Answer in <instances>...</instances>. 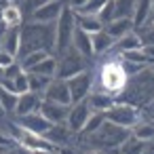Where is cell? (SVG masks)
I'll return each mask as SVG.
<instances>
[{"mask_svg": "<svg viewBox=\"0 0 154 154\" xmlns=\"http://www.w3.org/2000/svg\"><path fill=\"white\" fill-rule=\"evenodd\" d=\"M129 76L131 74H129L127 63L120 53H114L108 59L103 57V61L97 66V70H93V91L108 93L116 99L122 93V89L127 87Z\"/></svg>", "mask_w": 154, "mask_h": 154, "instance_id": "obj_1", "label": "cell"}, {"mask_svg": "<svg viewBox=\"0 0 154 154\" xmlns=\"http://www.w3.org/2000/svg\"><path fill=\"white\" fill-rule=\"evenodd\" d=\"M32 51H47L55 55V23H38L30 19L21 23V42L17 57Z\"/></svg>", "mask_w": 154, "mask_h": 154, "instance_id": "obj_2", "label": "cell"}, {"mask_svg": "<svg viewBox=\"0 0 154 154\" xmlns=\"http://www.w3.org/2000/svg\"><path fill=\"white\" fill-rule=\"evenodd\" d=\"M116 99H118V101L133 103V106H137V108L152 103V101H154V72H152L150 68H143V70H139L137 74L129 76L127 87L122 89V93H120Z\"/></svg>", "mask_w": 154, "mask_h": 154, "instance_id": "obj_3", "label": "cell"}, {"mask_svg": "<svg viewBox=\"0 0 154 154\" xmlns=\"http://www.w3.org/2000/svg\"><path fill=\"white\" fill-rule=\"evenodd\" d=\"M129 135H131V129L118 127V125H112V122L103 120L97 131H93L91 135H85V137H80V139H85V141L91 146V150H99V152H103V154H110V152H116L118 146H120Z\"/></svg>", "mask_w": 154, "mask_h": 154, "instance_id": "obj_4", "label": "cell"}, {"mask_svg": "<svg viewBox=\"0 0 154 154\" xmlns=\"http://www.w3.org/2000/svg\"><path fill=\"white\" fill-rule=\"evenodd\" d=\"M76 32V15L66 5L55 21V55L66 53L72 47V36Z\"/></svg>", "mask_w": 154, "mask_h": 154, "instance_id": "obj_5", "label": "cell"}, {"mask_svg": "<svg viewBox=\"0 0 154 154\" xmlns=\"http://www.w3.org/2000/svg\"><path fill=\"white\" fill-rule=\"evenodd\" d=\"M103 116H106V120L108 122H112V125H118V127H127V129H131L143 114H141V110L137 108V106H133V103H127V101H114L106 112H103Z\"/></svg>", "mask_w": 154, "mask_h": 154, "instance_id": "obj_6", "label": "cell"}, {"mask_svg": "<svg viewBox=\"0 0 154 154\" xmlns=\"http://www.w3.org/2000/svg\"><path fill=\"white\" fill-rule=\"evenodd\" d=\"M55 57H57L55 78H63V80H68V78H72V76H76V74H80V72H85V70L89 68V61H87L80 53H76L72 47H70L66 53L55 55Z\"/></svg>", "mask_w": 154, "mask_h": 154, "instance_id": "obj_7", "label": "cell"}, {"mask_svg": "<svg viewBox=\"0 0 154 154\" xmlns=\"http://www.w3.org/2000/svg\"><path fill=\"white\" fill-rule=\"evenodd\" d=\"M68 89H70V95H72V103L87 99L89 93L93 91V70L87 68L85 72L68 78Z\"/></svg>", "mask_w": 154, "mask_h": 154, "instance_id": "obj_8", "label": "cell"}, {"mask_svg": "<svg viewBox=\"0 0 154 154\" xmlns=\"http://www.w3.org/2000/svg\"><path fill=\"white\" fill-rule=\"evenodd\" d=\"M74 137H76V133H74L66 122L51 125V127H49V131L45 133V139H47L55 150H59V148H70Z\"/></svg>", "mask_w": 154, "mask_h": 154, "instance_id": "obj_9", "label": "cell"}, {"mask_svg": "<svg viewBox=\"0 0 154 154\" xmlns=\"http://www.w3.org/2000/svg\"><path fill=\"white\" fill-rule=\"evenodd\" d=\"M66 7V0H53V2H47V5H40L38 9H34L28 19L30 21H38V23H55L59 13L63 11Z\"/></svg>", "mask_w": 154, "mask_h": 154, "instance_id": "obj_10", "label": "cell"}, {"mask_svg": "<svg viewBox=\"0 0 154 154\" xmlns=\"http://www.w3.org/2000/svg\"><path fill=\"white\" fill-rule=\"evenodd\" d=\"M42 99L70 106L72 103V95H70V89H68V80H63V78H51V82L47 85V89L42 93Z\"/></svg>", "mask_w": 154, "mask_h": 154, "instance_id": "obj_11", "label": "cell"}, {"mask_svg": "<svg viewBox=\"0 0 154 154\" xmlns=\"http://www.w3.org/2000/svg\"><path fill=\"white\" fill-rule=\"evenodd\" d=\"M89 114H91V108H89L87 99L76 101V103H70V110H68V116H66V125L78 135V133L82 131V127H85Z\"/></svg>", "mask_w": 154, "mask_h": 154, "instance_id": "obj_12", "label": "cell"}, {"mask_svg": "<svg viewBox=\"0 0 154 154\" xmlns=\"http://www.w3.org/2000/svg\"><path fill=\"white\" fill-rule=\"evenodd\" d=\"M21 129L26 131H32V133H38V135H45L51 127V122L40 114V112H30V114H23V116H11Z\"/></svg>", "mask_w": 154, "mask_h": 154, "instance_id": "obj_13", "label": "cell"}, {"mask_svg": "<svg viewBox=\"0 0 154 154\" xmlns=\"http://www.w3.org/2000/svg\"><path fill=\"white\" fill-rule=\"evenodd\" d=\"M26 21V15L21 11V7L17 2H5L0 5V23L5 28H19L21 23Z\"/></svg>", "mask_w": 154, "mask_h": 154, "instance_id": "obj_14", "label": "cell"}, {"mask_svg": "<svg viewBox=\"0 0 154 154\" xmlns=\"http://www.w3.org/2000/svg\"><path fill=\"white\" fill-rule=\"evenodd\" d=\"M68 110L70 106H63V103H55V101H49V99H40V108L38 112L51 122V125H57V122H66V116H68Z\"/></svg>", "mask_w": 154, "mask_h": 154, "instance_id": "obj_15", "label": "cell"}, {"mask_svg": "<svg viewBox=\"0 0 154 154\" xmlns=\"http://www.w3.org/2000/svg\"><path fill=\"white\" fill-rule=\"evenodd\" d=\"M40 99H42V95H38V93H30V91L28 93H21L11 116H23V114H30V112H38Z\"/></svg>", "mask_w": 154, "mask_h": 154, "instance_id": "obj_16", "label": "cell"}, {"mask_svg": "<svg viewBox=\"0 0 154 154\" xmlns=\"http://www.w3.org/2000/svg\"><path fill=\"white\" fill-rule=\"evenodd\" d=\"M72 49H74L76 53H80L87 61L95 57V53H93V42H91V34L82 32L78 26H76L74 36H72Z\"/></svg>", "mask_w": 154, "mask_h": 154, "instance_id": "obj_17", "label": "cell"}, {"mask_svg": "<svg viewBox=\"0 0 154 154\" xmlns=\"http://www.w3.org/2000/svg\"><path fill=\"white\" fill-rule=\"evenodd\" d=\"M150 9H152V0H135V9H133V15H131V21H133L135 30L143 28L150 21Z\"/></svg>", "mask_w": 154, "mask_h": 154, "instance_id": "obj_18", "label": "cell"}, {"mask_svg": "<svg viewBox=\"0 0 154 154\" xmlns=\"http://www.w3.org/2000/svg\"><path fill=\"white\" fill-rule=\"evenodd\" d=\"M103 30L114 38V40H118L120 36H125V34H129L131 30H135L133 28V21L131 19H125V17H114L112 21H108L106 26H103Z\"/></svg>", "mask_w": 154, "mask_h": 154, "instance_id": "obj_19", "label": "cell"}, {"mask_svg": "<svg viewBox=\"0 0 154 154\" xmlns=\"http://www.w3.org/2000/svg\"><path fill=\"white\" fill-rule=\"evenodd\" d=\"M91 42H93V53L95 55H106L114 49V38L106 32V30H99L95 34H91Z\"/></svg>", "mask_w": 154, "mask_h": 154, "instance_id": "obj_20", "label": "cell"}, {"mask_svg": "<svg viewBox=\"0 0 154 154\" xmlns=\"http://www.w3.org/2000/svg\"><path fill=\"white\" fill-rule=\"evenodd\" d=\"M19 42H21V26L19 28H5L2 34V49L11 55L17 57L19 53Z\"/></svg>", "mask_w": 154, "mask_h": 154, "instance_id": "obj_21", "label": "cell"}, {"mask_svg": "<svg viewBox=\"0 0 154 154\" xmlns=\"http://www.w3.org/2000/svg\"><path fill=\"white\" fill-rule=\"evenodd\" d=\"M116 99L108 93H99V91H91L89 97H87V103L91 108V112H106Z\"/></svg>", "mask_w": 154, "mask_h": 154, "instance_id": "obj_22", "label": "cell"}, {"mask_svg": "<svg viewBox=\"0 0 154 154\" xmlns=\"http://www.w3.org/2000/svg\"><path fill=\"white\" fill-rule=\"evenodd\" d=\"M131 135H135V137L141 139V141H150V139H154V120L141 116V118L131 127Z\"/></svg>", "mask_w": 154, "mask_h": 154, "instance_id": "obj_23", "label": "cell"}, {"mask_svg": "<svg viewBox=\"0 0 154 154\" xmlns=\"http://www.w3.org/2000/svg\"><path fill=\"white\" fill-rule=\"evenodd\" d=\"M139 47H141V38H139V34H137L135 30H131L129 34L120 36V38L114 42V49H112V51L125 53V51H133V49H139Z\"/></svg>", "mask_w": 154, "mask_h": 154, "instance_id": "obj_24", "label": "cell"}, {"mask_svg": "<svg viewBox=\"0 0 154 154\" xmlns=\"http://www.w3.org/2000/svg\"><path fill=\"white\" fill-rule=\"evenodd\" d=\"M55 70H57V57L55 55H47L45 59H40L32 70V74H40V76H49V78H55Z\"/></svg>", "mask_w": 154, "mask_h": 154, "instance_id": "obj_25", "label": "cell"}, {"mask_svg": "<svg viewBox=\"0 0 154 154\" xmlns=\"http://www.w3.org/2000/svg\"><path fill=\"white\" fill-rule=\"evenodd\" d=\"M74 15H76V13H74ZM76 26H78L82 32H87V34H95V32L103 30V23H101L97 17H93V15H76Z\"/></svg>", "mask_w": 154, "mask_h": 154, "instance_id": "obj_26", "label": "cell"}, {"mask_svg": "<svg viewBox=\"0 0 154 154\" xmlns=\"http://www.w3.org/2000/svg\"><path fill=\"white\" fill-rule=\"evenodd\" d=\"M120 55H122L125 61H129V63H133V66H137V68H150V66H152V61L146 57V53L141 51V47H139V49H133V51H125V53H120Z\"/></svg>", "mask_w": 154, "mask_h": 154, "instance_id": "obj_27", "label": "cell"}, {"mask_svg": "<svg viewBox=\"0 0 154 154\" xmlns=\"http://www.w3.org/2000/svg\"><path fill=\"white\" fill-rule=\"evenodd\" d=\"M17 99H19L17 93L9 91L5 87H0V106H2V110H5V116H11L13 114V110L17 106Z\"/></svg>", "mask_w": 154, "mask_h": 154, "instance_id": "obj_28", "label": "cell"}, {"mask_svg": "<svg viewBox=\"0 0 154 154\" xmlns=\"http://www.w3.org/2000/svg\"><path fill=\"white\" fill-rule=\"evenodd\" d=\"M143 146H146V141H141V139H137L135 135H129L120 146H118V154H141V150H143Z\"/></svg>", "mask_w": 154, "mask_h": 154, "instance_id": "obj_29", "label": "cell"}, {"mask_svg": "<svg viewBox=\"0 0 154 154\" xmlns=\"http://www.w3.org/2000/svg\"><path fill=\"white\" fill-rule=\"evenodd\" d=\"M49 82H51L49 76H40V74H32V72H28V89H30V93H38V95H42Z\"/></svg>", "mask_w": 154, "mask_h": 154, "instance_id": "obj_30", "label": "cell"}, {"mask_svg": "<svg viewBox=\"0 0 154 154\" xmlns=\"http://www.w3.org/2000/svg\"><path fill=\"white\" fill-rule=\"evenodd\" d=\"M103 120H106L103 112H91V114H89V118H87V122H85V127H82V131L78 133V137L91 135L93 131H97V129L101 127V122H103Z\"/></svg>", "mask_w": 154, "mask_h": 154, "instance_id": "obj_31", "label": "cell"}, {"mask_svg": "<svg viewBox=\"0 0 154 154\" xmlns=\"http://www.w3.org/2000/svg\"><path fill=\"white\" fill-rule=\"evenodd\" d=\"M133 9H135V0H114V17L131 19Z\"/></svg>", "mask_w": 154, "mask_h": 154, "instance_id": "obj_32", "label": "cell"}, {"mask_svg": "<svg viewBox=\"0 0 154 154\" xmlns=\"http://www.w3.org/2000/svg\"><path fill=\"white\" fill-rule=\"evenodd\" d=\"M103 5H106V0H87V2L80 9H76L74 13L76 15H93V17H97V13L101 11Z\"/></svg>", "mask_w": 154, "mask_h": 154, "instance_id": "obj_33", "label": "cell"}, {"mask_svg": "<svg viewBox=\"0 0 154 154\" xmlns=\"http://www.w3.org/2000/svg\"><path fill=\"white\" fill-rule=\"evenodd\" d=\"M9 80V78H7ZM11 85H13V91L17 93V95H21V93H28L30 89H28V72L26 70H21L13 80H11Z\"/></svg>", "mask_w": 154, "mask_h": 154, "instance_id": "obj_34", "label": "cell"}, {"mask_svg": "<svg viewBox=\"0 0 154 154\" xmlns=\"http://www.w3.org/2000/svg\"><path fill=\"white\" fill-rule=\"evenodd\" d=\"M97 19L106 26L108 21H112L114 19V0H106V5L101 7V11L97 13Z\"/></svg>", "mask_w": 154, "mask_h": 154, "instance_id": "obj_35", "label": "cell"}, {"mask_svg": "<svg viewBox=\"0 0 154 154\" xmlns=\"http://www.w3.org/2000/svg\"><path fill=\"white\" fill-rule=\"evenodd\" d=\"M141 38V45H154V23H146L143 28L135 30Z\"/></svg>", "mask_w": 154, "mask_h": 154, "instance_id": "obj_36", "label": "cell"}, {"mask_svg": "<svg viewBox=\"0 0 154 154\" xmlns=\"http://www.w3.org/2000/svg\"><path fill=\"white\" fill-rule=\"evenodd\" d=\"M47 2H53V0H21L19 7H21L23 15H30L34 9H38L40 5H47Z\"/></svg>", "mask_w": 154, "mask_h": 154, "instance_id": "obj_37", "label": "cell"}, {"mask_svg": "<svg viewBox=\"0 0 154 154\" xmlns=\"http://www.w3.org/2000/svg\"><path fill=\"white\" fill-rule=\"evenodd\" d=\"M13 146H17V143L13 141V137H11L5 129H0V152H5V150H9V148H13Z\"/></svg>", "mask_w": 154, "mask_h": 154, "instance_id": "obj_38", "label": "cell"}, {"mask_svg": "<svg viewBox=\"0 0 154 154\" xmlns=\"http://www.w3.org/2000/svg\"><path fill=\"white\" fill-rule=\"evenodd\" d=\"M15 61H17L15 55L7 53L5 49H0V68H7V66H11V63H15Z\"/></svg>", "mask_w": 154, "mask_h": 154, "instance_id": "obj_39", "label": "cell"}, {"mask_svg": "<svg viewBox=\"0 0 154 154\" xmlns=\"http://www.w3.org/2000/svg\"><path fill=\"white\" fill-rule=\"evenodd\" d=\"M19 72H21V66H19V63L15 61V63H11V66H7V68H5V78L13 80V78H15V76L19 74Z\"/></svg>", "mask_w": 154, "mask_h": 154, "instance_id": "obj_40", "label": "cell"}, {"mask_svg": "<svg viewBox=\"0 0 154 154\" xmlns=\"http://www.w3.org/2000/svg\"><path fill=\"white\" fill-rule=\"evenodd\" d=\"M141 51L146 53V57L154 63V45H141Z\"/></svg>", "mask_w": 154, "mask_h": 154, "instance_id": "obj_41", "label": "cell"}, {"mask_svg": "<svg viewBox=\"0 0 154 154\" xmlns=\"http://www.w3.org/2000/svg\"><path fill=\"white\" fill-rule=\"evenodd\" d=\"M85 2H87V0H66V5H68V7H70L72 11H76V9H80V7H82Z\"/></svg>", "mask_w": 154, "mask_h": 154, "instance_id": "obj_42", "label": "cell"}, {"mask_svg": "<svg viewBox=\"0 0 154 154\" xmlns=\"http://www.w3.org/2000/svg\"><path fill=\"white\" fill-rule=\"evenodd\" d=\"M141 154H154V139H150V141H146V146H143V150H141Z\"/></svg>", "mask_w": 154, "mask_h": 154, "instance_id": "obj_43", "label": "cell"}, {"mask_svg": "<svg viewBox=\"0 0 154 154\" xmlns=\"http://www.w3.org/2000/svg\"><path fill=\"white\" fill-rule=\"evenodd\" d=\"M0 154H23V150H21L19 146H13V148L5 150V152H0Z\"/></svg>", "mask_w": 154, "mask_h": 154, "instance_id": "obj_44", "label": "cell"}, {"mask_svg": "<svg viewBox=\"0 0 154 154\" xmlns=\"http://www.w3.org/2000/svg\"><path fill=\"white\" fill-rule=\"evenodd\" d=\"M32 154H61V152L55 150V148H51V150H36V152H32Z\"/></svg>", "mask_w": 154, "mask_h": 154, "instance_id": "obj_45", "label": "cell"}, {"mask_svg": "<svg viewBox=\"0 0 154 154\" xmlns=\"http://www.w3.org/2000/svg\"><path fill=\"white\" fill-rule=\"evenodd\" d=\"M148 23H154V0H152V9H150V21Z\"/></svg>", "mask_w": 154, "mask_h": 154, "instance_id": "obj_46", "label": "cell"}, {"mask_svg": "<svg viewBox=\"0 0 154 154\" xmlns=\"http://www.w3.org/2000/svg\"><path fill=\"white\" fill-rule=\"evenodd\" d=\"M82 154H103V152H99V150H87V152H82Z\"/></svg>", "mask_w": 154, "mask_h": 154, "instance_id": "obj_47", "label": "cell"}, {"mask_svg": "<svg viewBox=\"0 0 154 154\" xmlns=\"http://www.w3.org/2000/svg\"><path fill=\"white\" fill-rule=\"evenodd\" d=\"M5 80V68H0V82Z\"/></svg>", "mask_w": 154, "mask_h": 154, "instance_id": "obj_48", "label": "cell"}, {"mask_svg": "<svg viewBox=\"0 0 154 154\" xmlns=\"http://www.w3.org/2000/svg\"><path fill=\"white\" fill-rule=\"evenodd\" d=\"M0 118H5V110H2V106H0Z\"/></svg>", "mask_w": 154, "mask_h": 154, "instance_id": "obj_49", "label": "cell"}, {"mask_svg": "<svg viewBox=\"0 0 154 154\" xmlns=\"http://www.w3.org/2000/svg\"><path fill=\"white\" fill-rule=\"evenodd\" d=\"M150 118H152V120H154V112H152V114H150Z\"/></svg>", "mask_w": 154, "mask_h": 154, "instance_id": "obj_50", "label": "cell"}, {"mask_svg": "<svg viewBox=\"0 0 154 154\" xmlns=\"http://www.w3.org/2000/svg\"><path fill=\"white\" fill-rule=\"evenodd\" d=\"M150 70H152V72H154V63H152V66H150Z\"/></svg>", "mask_w": 154, "mask_h": 154, "instance_id": "obj_51", "label": "cell"}, {"mask_svg": "<svg viewBox=\"0 0 154 154\" xmlns=\"http://www.w3.org/2000/svg\"><path fill=\"white\" fill-rule=\"evenodd\" d=\"M11 2H21V0H11Z\"/></svg>", "mask_w": 154, "mask_h": 154, "instance_id": "obj_52", "label": "cell"}, {"mask_svg": "<svg viewBox=\"0 0 154 154\" xmlns=\"http://www.w3.org/2000/svg\"><path fill=\"white\" fill-rule=\"evenodd\" d=\"M110 154H118V152H110Z\"/></svg>", "mask_w": 154, "mask_h": 154, "instance_id": "obj_53", "label": "cell"}]
</instances>
